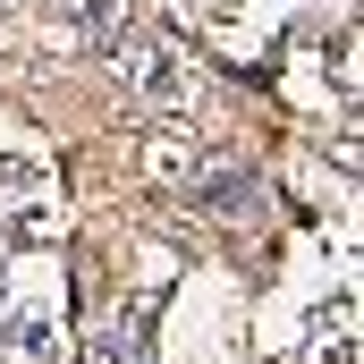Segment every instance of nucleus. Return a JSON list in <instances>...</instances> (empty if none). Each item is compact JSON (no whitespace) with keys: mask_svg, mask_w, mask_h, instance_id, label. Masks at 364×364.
Segmentation results:
<instances>
[{"mask_svg":"<svg viewBox=\"0 0 364 364\" xmlns=\"http://www.w3.org/2000/svg\"><path fill=\"white\" fill-rule=\"evenodd\" d=\"M110 51H119L127 93H144V102H161V110H195V68H186L170 43H110Z\"/></svg>","mask_w":364,"mask_h":364,"instance_id":"1","label":"nucleus"},{"mask_svg":"<svg viewBox=\"0 0 364 364\" xmlns=\"http://www.w3.org/2000/svg\"><path fill=\"white\" fill-rule=\"evenodd\" d=\"M203 161H195V136H144V178H195Z\"/></svg>","mask_w":364,"mask_h":364,"instance_id":"2","label":"nucleus"}]
</instances>
